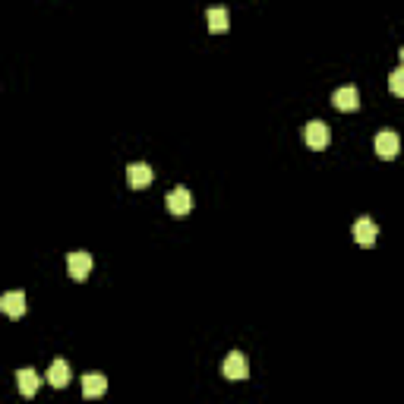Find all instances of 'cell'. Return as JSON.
I'll return each mask as SVG.
<instances>
[{"label": "cell", "instance_id": "obj_4", "mask_svg": "<svg viewBox=\"0 0 404 404\" xmlns=\"http://www.w3.org/2000/svg\"><path fill=\"white\" fill-rule=\"evenodd\" d=\"M373 149L379 158H385V161H392V158L401 152V139H398V133H392V130H385V133H376L373 139Z\"/></svg>", "mask_w": 404, "mask_h": 404}, {"label": "cell", "instance_id": "obj_11", "mask_svg": "<svg viewBox=\"0 0 404 404\" xmlns=\"http://www.w3.org/2000/svg\"><path fill=\"white\" fill-rule=\"evenodd\" d=\"M108 392V379L101 373H89L83 376V395L85 398H101Z\"/></svg>", "mask_w": 404, "mask_h": 404}, {"label": "cell", "instance_id": "obj_6", "mask_svg": "<svg viewBox=\"0 0 404 404\" xmlns=\"http://www.w3.org/2000/svg\"><path fill=\"white\" fill-rule=\"evenodd\" d=\"M0 310H3L10 319H19V316H26V310H29V303H26V294L23 291H7L3 297H0Z\"/></svg>", "mask_w": 404, "mask_h": 404}, {"label": "cell", "instance_id": "obj_13", "mask_svg": "<svg viewBox=\"0 0 404 404\" xmlns=\"http://www.w3.org/2000/svg\"><path fill=\"white\" fill-rule=\"evenodd\" d=\"M228 26H231V16H228L225 7H212L209 10V29L215 32V35H221V32H228Z\"/></svg>", "mask_w": 404, "mask_h": 404}, {"label": "cell", "instance_id": "obj_15", "mask_svg": "<svg viewBox=\"0 0 404 404\" xmlns=\"http://www.w3.org/2000/svg\"><path fill=\"white\" fill-rule=\"evenodd\" d=\"M398 57H401V67H404V48H401V51H398Z\"/></svg>", "mask_w": 404, "mask_h": 404}, {"label": "cell", "instance_id": "obj_5", "mask_svg": "<svg viewBox=\"0 0 404 404\" xmlns=\"http://www.w3.org/2000/svg\"><path fill=\"white\" fill-rule=\"evenodd\" d=\"M165 202H168V212H171V215H187V212L193 209V196H190L187 187H174L171 193L165 196Z\"/></svg>", "mask_w": 404, "mask_h": 404}, {"label": "cell", "instance_id": "obj_7", "mask_svg": "<svg viewBox=\"0 0 404 404\" xmlns=\"http://www.w3.org/2000/svg\"><path fill=\"white\" fill-rule=\"evenodd\" d=\"M376 237H379V228L373 225V218H357L354 221V240H357L360 247H373L376 243Z\"/></svg>", "mask_w": 404, "mask_h": 404}, {"label": "cell", "instance_id": "obj_3", "mask_svg": "<svg viewBox=\"0 0 404 404\" xmlns=\"http://www.w3.org/2000/svg\"><path fill=\"white\" fill-rule=\"evenodd\" d=\"M67 272L73 281H85L92 272V256L85 253V250H73V253L67 256Z\"/></svg>", "mask_w": 404, "mask_h": 404}, {"label": "cell", "instance_id": "obj_9", "mask_svg": "<svg viewBox=\"0 0 404 404\" xmlns=\"http://www.w3.org/2000/svg\"><path fill=\"white\" fill-rule=\"evenodd\" d=\"M152 180H155V174H152V168H149V165H143V161H136V165H130V168H127V183H130L133 190L149 187Z\"/></svg>", "mask_w": 404, "mask_h": 404}, {"label": "cell", "instance_id": "obj_14", "mask_svg": "<svg viewBox=\"0 0 404 404\" xmlns=\"http://www.w3.org/2000/svg\"><path fill=\"white\" fill-rule=\"evenodd\" d=\"M389 89H392V95L404 98V67L392 70V76H389Z\"/></svg>", "mask_w": 404, "mask_h": 404}, {"label": "cell", "instance_id": "obj_12", "mask_svg": "<svg viewBox=\"0 0 404 404\" xmlns=\"http://www.w3.org/2000/svg\"><path fill=\"white\" fill-rule=\"evenodd\" d=\"M48 382H51L54 389H67V385H70V367H67V360H54L51 370H48Z\"/></svg>", "mask_w": 404, "mask_h": 404}, {"label": "cell", "instance_id": "obj_2", "mask_svg": "<svg viewBox=\"0 0 404 404\" xmlns=\"http://www.w3.org/2000/svg\"><path fill=\"white\" fill-rule=\"evenodd\" d=\"M221 373H225V379H231V382H243L250 376V363H247V357L240 351H234V354H228V360L221 363Z\"/></svg>", "mask_w": 404, "mask_h": 404}, {"label": "cell", "instance_id": "obj_1", "mask_svg": "<svg viewBox=\"0 0 404 404\" xmlns=\"http://www.w3.org/2000/svg\"><path fill=\"white\" fill-rule=\"evenodd\" d=\"M329 139H332V133H329V123H322V120H310L307 127H303V143L310 145V149H325L329 145Z\"/></svg>", "mask_w": 404, "mask_h": 404}, {"label": "cell", "instance_id": "obj_10", "mask_svg": "<svg viewBox=\"0 0 404 404\" xmlns=\"http://www.w3.org/2000/svg\"><path fill=\"white\" fill-rule=\"evenodd\" d=\"M38 373L32 367H26V370H16V385H19V392H23L26 398H32L38 392Z\"/></svg>", "mask_w": 404, "mask_h": 404}, {"label": "cell", "instance_id": "obj_8", "mask_svg": "<svg viewBox=\"0 0 404 404\" xmlns=\"http://www.w3.org/2000/svg\"><path fill=\"white\" fill-rule=\"evenodd\" d=\"M332 105H335L338 111H357L360 92L354 89V85H341V89H335V95H332Z\"/></svg>", "mask_w": 404, "mask_h": 404}]
</instances>
